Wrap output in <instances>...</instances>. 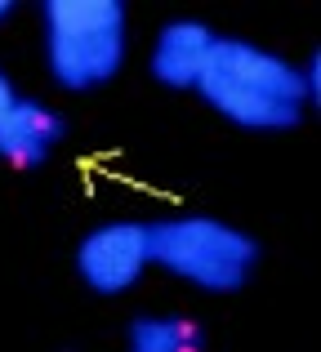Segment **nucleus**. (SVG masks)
<instances>
[{
	"instance_id": "nucleus-3",
	"label": "nucleus",
	"mask_w": 321,
	"mask_h": 352,
	"mask_svg": "<svg viewBox=\"0 0 321 352\" xmlns=\"http://www.w3.org/2000/svg\"><path fill=\"white\" fill-rule=\"evenodd\" d=\"M148 228H152V267H165L170 276L206 294L245 290L263 254L259 241L245 228L210 214H179Z\"/></svg>"
},
{
	"instance_id": "nucleus-9",
	"label": "nucleus",
	"mask_w": 321,
	"mask_h": 352,
	"mask_svg": "<svg viewBox=\"0 0 321 352\" xmlns=\"http://www.w3.org/2000/svg\"><path fill=\"white\" fill-rule=\"evenodd\" d=\"M9 14H14V5H9V0H0V23H5Z\"/></svg>"
},
{
	"instance_id": "nucleus-4",
	"label": "nucleus",
	"mask_w": 321,
	"mask_h": 352,
	"mask_svg": "<svg viewBox=\"0 0 321 352\" xmlns=\"http://www.w3.org/2000/svg\"><path fill=\"white\" fill-rule=\"evenodd\" d=\"M152 267V228L139 219H116V223L89 228L76 245V272L89 294H130Z\"/></svg>"
},
{
	"instance_id": "nucleus-6",
	"label": "nucleus",
	"mask_w": 321,
	"mask_h": 352,
	"mask_svg": "<svg viewBox=\"0 0 321 352\" xmlns=\"http://www.w3.org/2000/svg\"><path fill=\"white\" fill-rule=\"evenodd\" d=\"M214 41H219V32L210 23H201V18H174V23H165L157 32V41H152V54H148L152 80L165 89L192 94L201 72H206V63H210Z\"/></svg>"
},
{
	"instance_id": "nucleus-8",
	"label": "nucleus",
	"mask_w": 321,
	"mask_h": 352,
	"mask_svg": "<svg viewBox=\"0 0 321 352\" xmlns=\"http://www.w3.org/2000/svg\"><path fill=\"white\" fill-rule=\"evenodd\" d=\"M18 103V89H14V80L5 76V67H0V120H5V112Z\"/></svg>"
},
{
	"instance_id": "nucleus-7",
	"label": "nucleus",
	"mask_w": 321,
	"mask_h": 352,
	"mask_svg": "<svg viewBox=\"0 0 321 352\" xmlns=\"http://www.w3.org/2000/svg\"><path fill=\"white\" fill-rule=\"evenodd\" d=\"M125 352H201V326L188 317H134Z\"/></svg>"
},
{
	"instance_id": "nucleus-1",
	"label": "nucleus",
	"mask_w": 321,
	"mask_h": 352,
	"mask_svg": "<svg viewBox=\"0 0 321 352\" xmlns=\"http://www.w3.org/2000/svg\"><path fill=\"white\" fill-rule=\"evenodd\" d=\"M192 94L214 116H223L228 125L254 129V134L299 129L308 107H313L308 76L299 63H290L277 50L236 41V36H219L214 41L210 63Z\"/></svg>"
},
{
	"instance_id": "nucleus-5",
	"label": "nucleus",
	"mask_w": 321,
	"mask_h": 352,
	"mask_svg": "<svg viewBox=\"0 0 321 352\" xmlns=\"http://www.w3.org/2000/svg\"><path fill=\"white\" fill-rule=\"evenodd\" d=\"M63 138H67V116L41 98L18 94V103L0 120V161L9 170H36L63 147Z\"/></svg>"
},
{
	"instance_id": "nucleus-2",
	"label": "nucleus",
	"mask_w": 321,
	"mask_h": 352,
	"mask_svg": "<svg viewBox=\"0 0 321 352\" xmlns=\"http://www.w3.org/2000/svg\"><path fill=\"white\" fill-rule=\"evenodd\" d=\"M45 67L67 94H89L121 76L130 50L125 0H45Z\"/></svg>"
}]
</instances>
